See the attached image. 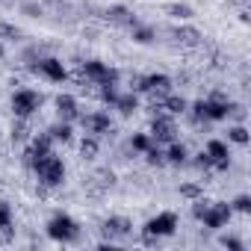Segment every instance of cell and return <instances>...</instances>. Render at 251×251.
Returning <instances> with one entry per match:
<instances>
[{
  "mask_svg": "<svg viewBox=\"0 0 251 251\" xmlns=\"http://www.w3.org/2000/svg\"><path fill=\"white\" fill-rule=\"evenodd\" d=\"M30 169H33V175L39 177V183L48 186V189H56V186H62V180H65V163H62L56 154H48V157L36 160Z\"/></svg>",
  "mask_w": 251,
  "mask_h": 251,
  "instance_id": "1",
  "label": "cell"
},
{
  "mask_svg": "<svg viewBox=\"0 0 251 251\" xmlns=\"http://www.w3.org/2000/svg\"><path fill=\"white\" fill-rule=\"evenodd\" d=\"M177 216L175 213H157L154 219H148L145 222V227H142V239H145V245H157V239H163V236H172L175 230H177Z\"/></svg>",
  "mask_w": 251,
  "mask_h": 251,
  "instance_id": "2",
  "label": "cell"
},
{
  "mask_svg": "<svg viewBox=\"0 0 251 251\" xmlns=\"http://www.w3.org/2000/svg\"><path fill=\"white\" fill-rule=\"evenodd\" d=\"M42 103H45V98H42V92H36V89H15V92H12V100H9L15 118H33V115L42 109Z\"/></svg>",
  "mask_w": 251,
  "mask_h": 251,
  "instance_id": "3",
  "label": "cell"
},
{
  "mask_svg": "<svg viewBox=\"0 0 251 251\" xmlns=\"http://www.w3.org/2000/svg\"><path fill=\"white\" fill-rule=\"evenodd\" d=\"M48 236L53 239V242H74L77 236H80V225L68 216V213H56V216H50V222H48Z\"/></svg>",
  "mask_w": 251,
  "mask_h": 251,
  "instance_id": "4",
  "label": "cell"
},
{
  "mask_svg": "<svg viewBox=\"0 0 251 251\" xmlns=\"http://www.w3.org/2000/svg\"><path fill=\"white\" fill-rule=\"evenodd\" d=\"M148 136L154 139V145H169L177 139V124H175V115H166V112H157L151 118V130Z\"/></svg>",
  "mask_w": 251,
  "mask_h": 251,
  "instance_id": "5",
  "label": "cell"
},
{
  "mask_svg": "<svg viewBox=\"0 0 251 251\" xmlns=\"http://www.w3.org/2000/svg\"><path fill=\"white\" fill-rule=\"evenodd\" d=\"M230 216H233V210H230V204H225V201H210L207 207H204V213L198 216V222L207 227V230H222V227H227V222H230Z\"/></svg>",
  "mask_w": 251,
  "mask_h": 251,
  "instance_id": "6",
  "label": "cell"
},
{
  "mask_svg": "<svg viewBox=\"0 0 251 251\" xmlns=\"http://www.w3.org/2000/svg\"><path fill=\"white\" fill-rule=\"evenodd\" d=\"M80 127L89 133V136H109L112 133V118H109V112H103V109H95V112H80Z\"/></svg>",
  "mask_w": 251,
  "mask_h": 251,
  "instance_id": "7",
  "label": "cell"
},
{
  "mask_svg": "<svg viewBox=\"0 0 251 251\" xmlns=\"http://www.w3.org/2000/svg\"><path fill=\"white\" fill-rule=\"evenodd\" d=\"M83 77H86L92 86H100V83H118V71L109 68V65L100 62V59H89V62H83Z\"/></svg>",
  "mask_w": 251,
  "mask_h": 251,
  "instance_id": "8",
  "label": "cell"
},
{
  "mask_svg": "<svg viewBox=\"0 0 251 251\" xmlns=\"http://www.w3.org/2000/svg\"><path fill=\"white\" fill-rule=\"evenodd\" d=\"M33 71L42 74V77H48L50 83H65V80H68V68H65V62L56 59V56H45V59H39V62L33 65Z\"/></svg>",
  "mask_w": 251,
  "mask_h": 251,
  "instance_id": "9",
  "label": "cell"
},
{
  "mask_svg": "<svg viewBox=\"0 0 251 251\" xmlns=\"http://www.w3.org/2000/svg\"><path fill=\"white\" fill-rule=\"evenodd\" d=\"M204 151H207V157L213 160V169H216V172H227V169H230V145H227V142L210 139Z\"/></svg>",
  "mask_w": 251,
  "mask_h": 251,
  "instance_id": "10",
  "label": "cell"
},
{
  "mask_svg": "<svg viewBox=\"0 0 251 251\" xmlns=\"http://www.w3.org/2000/svg\"><path fill=\"white\" fill-rule=\"evenodd\" d=\"M100 230H103V236H109V239H121V236H127V233L133 230V222H130L127 216H109V219L100 225Z\"/></svg>",
  "mask_w": 251,
  "mask_h": 251,
  "instance_id": "11",
  "label": "cell"
},
{
  "mask_svg": "<svg viewBox=\"0 0 251 251\" xmlns=\"http://www.w3.org/2000/svg\"><path fill=\"white\" fill-rule=\"evenodd\" d=\"M56 115H59V121H77L80 118V106H77V98L74 95H59L56 98Z\"/></svg>",
  "mask_w": 251,
  "mask_h": 251,
  "instance_id": "12",
  "label": "cell"
},
{
  "mask_svg": "<svg viewBox=\"0 0 251 251\" xmlns=\"http://www.w3.org/2000/svg\"><path fill=\"white\" fill-rule=\"evenodd\" d=\"M112 109H118L121 115H133L139 109V95L136 92H127V95H118L112 100Z\"/></svg>",
  "mask_w": 251,
  "mask_h": 251,
  "instance_id": "13",
  "label": "cell"
},
{
  "mask_svg": "<svg viewBox=\"0 0 251 251\" xmlns=\"http://www.w3.org/2000/svg\"><path fill=\"white\" fill-rule=\"evenodd\" d=\"M106 21H109V24H127V27H136V24H139L127 6H109V9H106Z\"/></svg>",
  "mask_w": 251,
  "mask_h": 251,
  "instance_id": "14",
  "label": "cell"
},
{
  "mask_svg": "<svg viewBox=\"0 0 251 251\" xmlns=\"http://www.w3.org/2000/svg\"><path fill=\"white\" fill-rule=\"evenodd\" d=\"M163 157H166V163H172V166H183L186 160H189V151H186V145L183 142H169V148L163 151Z\"/></svg>",
  "mask_w": 251,
  "mask_h": 251,
  "instance_id": "15",
  "label": "cell"
},
{
  "mask_svg": "<svg viewBox=\"0 0 251 251\" xmlns=\"http://www.w3.org/2000/svg\"><path fill=\"white\" fill-rule=\"evenodd\" d=\"M98 154H100V142H98V136L83 133V139H80V157H83V160H98Z\"/></svg>",
  "mask_w": 251,
  "mask_h": 251,
  "instance_id": "16",
  "label": "cell"
},
{
  "mask_svg": "<svg viewBox=\"0 0 251 251\" xmlns=\"http://www.w3.org/2000/svg\"><path fill=\"white\" fill-rule=\"evenodd\" d=\"M71 121H56V124H50L48 127V136L53 139V142H71Z\"/></svg>",
  "mask_w": 251,
  "mask_h": 251,
  "instance_id": "17",
  "label": "cell"
},
{
  "mask_svg": "<svg viewBox=\"0 0 251 251\" xmlns=\"http://www.w3.org/2000/svg\"><path fill=\"white\" fill-rule=\"evenodd\" d=\"M180 45H189V48H195V45H201V33L198 30H192V27H177L175 33H172Z\"/></svg>",
  "mask_w": 251,
  "mask_h": 251,
  "instance_id": "18",
  "label": "cell"
},
{
  "mask_svg": "<svg viewBox=\"0 0 251 251\" xmlns=\"http://www.w3.org/2000/svg\"><path fill=\"white\" fill-rule=\"evenodd\" d=\"M27 121L30 118H15V124H12V142H18V145L30 142V124Z\"/></svg>",
  "mask_w": 251,
  "mask_h": 251,
  "instance_id": "19",
  "label": "cell"
},
{
  "mask_svg": "<svg viewBox=\"0 0 251 251\" xmlns=\"http://www.w3.org/2000/svg\"><path fill=\"white\" fill-rule=\"evenodd\" d=\"M151 145H154V139H151L148 133H133V136H130V151H133V154H145Z\"/></svg>",
  "mask_w": 251,
  "mask_h": 251,
  "instance_id": "20",
  "label": "cell"
},
{
  "mask_svg": "<svg viewBox=\"0 0 251 251\" xmlns=\"http://www.w3.org/2000/svg\"><path fill=\"white\" fill-rule=\"evenodd\" d=\"M248 130H245V124H233V127L227 130V142H233V145H248Z\"/></svg>",
  "mask_w": 251,
  "mask_h": 251,
  "instance_id": "21",
  "label": "cell"
},
{
  "mask_svg": "<svg viewBox=\"0 0 251 251\" xmlns=\"http://www.w3.org/2000/svg\"><path fill=\"white\" fill-rule=\"evenodd\" d=\"M154 39H157V33H154L151 27H142V24L133 27V42H136V45H151Z\"/></svg>",
  "mask_w": 251,
  "mask_h": 251,
  "instance_id": "22",
  "label": "cell"
},
{
  "mask_svg": "<svg viewBox=\"0 0 251 251\" xmlns=\"http://www.w3.org/2000/svg\"><path fill=\"white\" fill-rule=\"evenodd\" d=\"M166 12H169L172 18H177V21H189V18H192V9H189L186 3H169Z\"/></svg>",
  "mask_w": 251,
  "mask_h": 251,
  "instance_id": "23",
  "label": "cell"
},
{
  "mask_svg": "<svg viewBox=\"0 0 251 251\" xmlns=\"http://www.w3.org/2000/svg\"><path fill=\"white\" fill-rule=\"evenodd\" d=\"M245 115H248V112H245L242 103H230V100H227V118H230L233 124H245Z\"/></svg>",
  "mask_w": 251,
  "mask_h": 251,
  "instance_id": "24",
  "label": "cell"
},
{
  "mask_svg": "<svg viewBox=\"0 0 251 251\" xmlns=\"http://www.w3.org/2000/svg\"><path fill=\"white\" fill-rule=\"evenodd\" d=\"M0 39H3V42H18L21 39V30L15 24H3V21H0Z\"/></svg>",
  "mask_w": 251,
  "mask_h": 251,
  "instance_id": "25",
  "label": "cell"
},
{
  "mask_svg": "<svg viewBox=\"0 0 251 251\" xmlns=\"http://www.w3.org/2000/svg\"><path fill=\"white\" fill-rule=\"evenodd\" d=\"M230 210H233V213H242V216L251 213V195H236L233 204H230Z\"/></svg>",
  "mask_w": 251,
  "mask_h": 251,
  "instance_id": "26",
  "label": "cell"
},
{
  "mask_svg": "<svg viewBox=\"0 0 251 251\" xmlns=\"http://www.w3.org/2000/svg\"><path fill=\"white\" fill-rule=\"evenodd\" d=\"M3 227H12V207L6 201H0V230Z\"/></svg>",
  "mask_w": 251,
  "mask_h": 251,
  "instance_id": "27",
  "label": "cell"
},
{
  "mask_svg": "<svg viewBox=\"0 0 251 251\" xmlns=\"http://www.w3.org/2000/svg\"><path fill=\"white\" fill-rule=\"evenodd\" d=\"M145 160H148L151 166H163V163H166V157H163V151H160L157 145H151V148L145 151Z\"/></svg>",
  "mask_w": 251,
  "mask_h": 251,
  "instance_id": "28",
  "label": "cell"
},
{
  "mask_svg": "<svg viewBox=\"0 0 251 251\" xmlns=\"http://www.w3.org/2000/svg\"><path fill=\"white\" fill-rule=\"evenodd\" d=\"M180 195H183V198H189V201H195L198 195H204V189H201L198 183H183V186H180Z\"/></svg>",
  "mask_w": 251,
  "mask_h": 251,
  "instance_id": "29",
  "label": "cell"
},
{
  "mask_svg": "<svg viewBox=\"0 0 251 251\" xmlns=\"http://www.w3.org/2000/svg\"><path fill=\"white\" fill-rule=\"evenodd\" d=\"M219 245H222V248H230V251H242V248H245V245H242V239L227 236V233H225V236H219Z\"/></svg>",
  "mask_w": 251,
  "mask_h": 251,
  "instance_id": "30",
  "label": "cell"
},
{
  "mask_svg": "<svg viewBox=\"0 0 251 251\" xmlns=\"http://www.w3.org/2000/svg\"><path fill=\"white\" fill-rule=\"evenodd\" d=\"M195 166H198V169H213V160L207 157V151H201V154L195 157Z\"/></svg>",
  "mask_w": 251,
  "mask_h": 251,
  "instance_id": "31",
  "label": "cell"
},
{
  "mask_svg": "<svg viewBox=\"0 0 251 251\" xmlns=\"http://www.w3.org/2000/svg\"><path fill=\"white\" fill-rule=\"evenodd\" d=\"M24 15L36 18V15H42V6H39V3H24Z\"/></svg>",
  "mask_w": 251,
  "mask_h": 251,
  "instance_id": "32",
  "label": "cell"
}]
</instances>
